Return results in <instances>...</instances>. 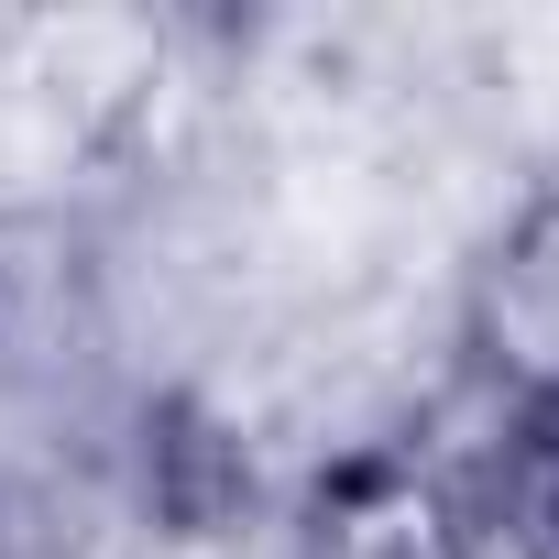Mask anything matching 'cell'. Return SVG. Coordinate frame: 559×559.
<instances>
[{"mask_svg":"<svg viewBox=\"0 0 559 559\" xmlns=\"http://www.w3.org/2000/svg\"><path fill=\"white\" fill-rule=\"evenodd\" d=\"M450 362L483 395V428L559 417V154L504 187L483 241L450 274Z\"/></svg>","mask_w":559,"mask_h":559,"instance_id":"cell-2","label":"cell"},{"mask_svg":"<svg viewBox=\"0 0 559 559\" xmlns=\"http://www.w3.org/2000/svg\"><path fill=\"white\" fill-rule=\"evenodd\" d=\"M132 417L121 263L34 198H0V526L78 504Z\"/></svg>","mask_w":559,"mask_h":559,"instance_id":"cell-1","label":"cell"},{"mask_svg":"<svg viewBox=\"0 0 559 559\" xmlns=\"http://www.w3.org/2000/svg\"><path fill=\"white\" fill-rule=\"evenodd\" d=\"M274 559H493L461 472L428 450H352L308 483V504L286 515Z\"/></svg>","mask_w":559,"mask_h":559,"instance_id":"cell-3","label":"cell"},{"mask_svg":"<svg viewBox=\"0 0 559 559\" xmlns=\"http://www.w3.org/2000/svg\"><path fill=\"white\" fill-rule=\"evenodd\" d=\"M450 472H461V504H472L493 559H559V417L483 428V450Z\"/></svg>","mask_w":559,"mask_h":559,"instance_id":"cell-4","label":"cell"}]
</instances>
